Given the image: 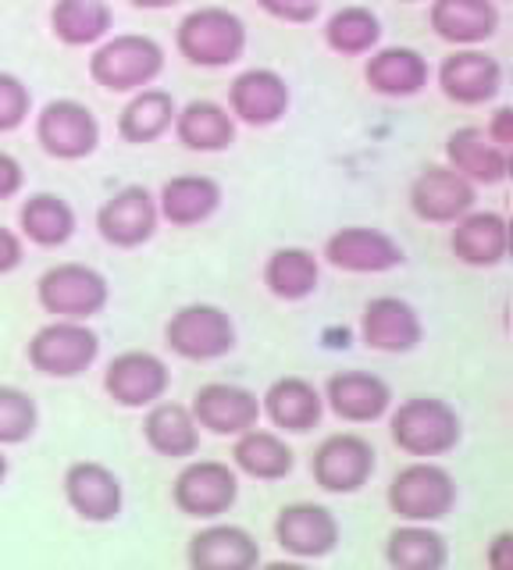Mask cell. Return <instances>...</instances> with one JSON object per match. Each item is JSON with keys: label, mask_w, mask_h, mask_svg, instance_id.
<instances>
[{"label": "cell", "mask_w": 513, "mask_h": 570, "mask_svg": "<svg viewBox=\"0 0 513 570\" xmlns=\"http://www.w3.org/2000/svg\"><path fill=\"white\" fill-rule=\"evenodd\" d=\"M388 435L396 450L417 460H435L453 453L464 439V421L456 406L438 396H411L388 410Z\"/></svg>", "instance_id": "obj_1"}, {"label": "cell", "mask_w": 513, "mask_h": 570, "mask_svg": "<svg viewBox=\"0 0 513 570\" xmlns=\"http://www.w3.org/2000/svg\"><path fill=\"white\" fill-rule=\"evenodd\" d=\"M388 510H393L403 524H435L450 517L460 503L456 478L435 460H414L399 468L388 481Z\"/></svg>", "instance_id": "obj_2"}, {"label": "cell", "mask_w": 513, "mask_h": 570, "mask_svg": "<svg viewBox=\"0 0 513 570\" xmlns=\"http://www.w3.org/2000/svg\"><path fill=\"white\" fill-rule=\"evenodd\" d=\"M165 71V47L144 32H118L97 43L90 79L108 94H139Z\"/></svg>", "instance_id": "obj_3"}, {"label": "cell", "mask_w": 513, "mask_h": 570, "mask_svg": "<svg viewBox=\"0 0 513 570\" xmlns=\"http://www.w3.org/2000/svg\"><path fill=\"white\" fill-rule=\"evenodd\" d=\"M175 50L197 68H228L246 53V22L218 4L197 8L175 29Z\"/></svg>", "instance_id": "obj_4"}, {"label": "cell", "mask_w": 513, "mask_h": 570, "mask_svg": "<svg viewBox=\"0 0 513 570\" xmlns=\"http://www.w3.org/2000/svg\"><path fill=\"white\" fill-rule=\"evenodd\" d=\"M111 299V285L97 267L79 261H61L47 267L37 282V303L50 321H90L103 314Z\"/></svg>", "instance_id": "obj_5"}, {"label": "cell", "mask_w": 513, "mask_h": 570, "mask_svg": "<svg viewBox=\"0 0 513 570\" xmlns=\"http://www.w3.org/2000/svg\"><path fill=\"white\" fill-rule=\"evenodd\" d=\"M236 343L239 332L233 314L215 307V303H186L165 325V346L179 361H193V364L221 361V356L236 350Z\"/></svg>", "instance_id": "obj_6"}, {"label": "cell", "mask_w": 513, "mask_h": 570, "mask_svg": "<svg viewBox=\"0 0 513 570\" xmlns=\"http://www.w3.org/2000/svg\"><path fill=\"white\" fill-rule=\"evenodd\" d=\"M100 356V335L86 321H47L29 338L26 361L43 379H79Z\"/></svg>", "instance_id": "obj_7"}, {"label": "cell", "mask_w": 513, "mask_h": 570, "mask_svg": "<svg viewBox=\"0 0 513 570\" xmlns=\"http://www.w3.org/2000/svg\"><path fill=\"white\" fill-rule=\"evenodd\" d=\"M378 468V453L361 432H332L317 442L310 456V478L322 492L353 495L361 492Z\"/></svg>", "instance_id": "obj_8"}, {"label": "cell", "mask_w": 513, "mask_h": 570, "mask_svg": "<svg viewBox=\"0 0 513 570\" xmlns=\"http://www.w3.org/2000/svg\"><path fill=\"white\" fill-rule=\"evenodd\" d=\"M239 499V474L225 460H189L171 481V503L193 521H218Z\"/></svg>", "instance_id": "obj_9"}, {"label": "cell", "mask_w": 513, "mask_h": 570, "mask_svg": "<svg viewBox=\"0 0 513 570\" xmlns=\"http://www.w3.org/2000/svg\"><path fill=\"white\" fill-rule=\"evenodd\" d=\"M37 142L55 160H86L100 147V121L82 100H47L37 115Z\"/></svg>", "instance_id": "obj_10"}, {"label": "cell", "mask_w": 513, "mask_h": 570, "mask_svg": "<svg viewBox=\"0 0 513 570\" xmlns=\"http://www.w3.org/2000/svg\"><path fill=\"white\" fill-rule=\"evenodd\" d=\"M171 385V371L157 353L150 350H126L103 367V392L115 406L144 410L165 400Z\"/></svg>", "instance_id": "obj_11"}, {"label": "cell", "mask_w": 513, "mask_h": 570, "mask_svg": "<svg viewBox=\"0 0 513 570\" xmlns=\"http://www.w3.org/2000/svg\"><path fill=\"white\" fill-rule=\"evenodd\" d=\"M339 517L322 503H289L275 517V542L293 560H325L339 549Z\"/></svg>", "instance_id": "obj_12"}, {"label": "cell", "mask_w": 513, "mask_h": 570, "mask_svg": "<svg viewBox=\"0 0 513 570\" xmlns=\"http://www.w3.org/2000/svg\"><path fill=\"white\" fill-rule=\"evenodd\" d=\"M157 228H161V214H157V196L147 186H121L97 210L100 239L115 249H139L157 236Z\"/></svg>", "instance_id": "obj_13"}, {"label": "cell", "mask_w": 513, "mask_h": 570, "mask_svg": "<svg viewBox=\"0 0 513 570\" xmlns=\"http://www.w3.org/2000/svg\"><path fill=\"white\" fill-rule=\"evenodd\" d=\"M65 503L86 524H111L126 507V485L121 478L100 460H76L65 471Z\"/></svg>", "instance_id": "obj_14"}, {"label": "cell", "mask_w": 513, "mask_h": 570, "mask_svg": "<svg viewBox=\"0 0 513 570\" xmlns=\"http://www.w3.org/2000/svg\"><path fill=\"white\" fill-rule=\"evenodd\" d=\"M189 414L197 428L218 439H239L260 421V400L254 389L236 382H207L193 392Z\"/></svg>", "instance_id": "obj_15"}, {"label": "cell", "mask_w": 513, "mask_h": 570, "mask_svg": "<svg viewBox=\"0 0 513 570\" xmlns=\"http://www.w3.org/2000/svg\"><path fill=\"white\" fill-rule=\"evenodd\" d=\"M335 272L346 275H385L396 272L406 261L403 246L382 228H367V225H349L332 232L322 254Z\"/></svg>", "instance_id": "obj_16"}, {"label": "cell", "mask_w": 513, "mask_h": 570, "mask_svg": "<svg viewBox=\"0 0 513 570\" xmlns=\"http://www.w3.org/2000/svg\"><path fill=\"white\" fill-rule=\"evenodd\" d=\"M435 82L442 97L460 104V107H482L500 97L503 89V65L482 47H464L442 58Z\"/></svg>", "instance_id": "obj_17"}, {"label": "cell", "mask_w": 513, "mask_h": 570, "mask_svg": "<svg viewBox=\"0 0 513 570\" xmlns=\"http://www.w3.org/2000/svg\"><path fill=\"white\" fill-rule=\"evenodd\" d=\"M289 82L278 76L275 68H246L228 86V115L236 125H250V129H268L289 115Z\"/></svg>", "instance_id": "obj_18"}, {"label": "cell", "mask_w": 513, "mask_h": 570, "mask_svg": "<svg viewBox=\"0 0 513 570\" xmlns=\"http://www.w3.org/2000/svg\"><path fill=\"white\" fill-rule=\"evenodd\" d=\"M325 406L346 424H375L393 410V385L375 371H335L322 392Z\"/></svg>", "instance_id": "obj_19"}, {"label": "cell", "mask_w": 513, "mask_h": 570, "mask_svg": "<svg viewBox=\"0 0 513 570\" xmlns=\"http://www.w3.org/2000/svg\"><path fill=\"white\" fill-rule=\"evenodd\" d=\"M477 204V186L450 165H428L411 183V210L428 225H453Z\"/></svg>", "instance_id": "obj_20"}, {"label": "cell", "mask_w": 513, "mask_h": 570, "mask_svg": "<svg viewBox=\"0 0 513 570\" xmlns=\"http://www.w3.org/2000/svg\"><path fill=\"white\" fill-rule=\"evenodd\" d=\"M361 338L375 353H414L424 343V321L414 303L399 296H375L361 314Z\"/></svg>", "instance_id": "obj_21"}, {"label": "cell", "mask_w": 513, "mask_h": 570, "mask_svg": "<svg viewBox=\"0 0 513 570\" xmlns=\"http://www.w3.org/2000/svg\"><path fill=\"white\" fill-rule=\"evenodd\" d=\"M260 417H268L278 435H307L325 417L322 389L299 374L275 379L260 396Z\"/></svg>", "instance_id": "obj_22"}, {"label": "cell", "mask_w": 513, "mask_h": 570, "mask_svg": "<svg viewBox=\"0 0 513 570\" xmlns=\"http://www.w3.org/2000/svg\"><path fill=\"white\" fill-rule=\"evenodd\" d=\"M189 570H257L260 542L239 524L210 521L186 542Z\"/></svg>", "instance_id": "obj_23"}, {"label": "cell", "mask_w": 513, "mask_h": 570, "mask_svg": "<svg viewBox=\"0 0 513 570\" xmlns=\"http://www.w3.org/2000/svg\"><path fill=\"white\" fill-rule=\"evenodd\" d=\"M428 26L442 43L456 50L482 47L500 32V4L495 0H432Z\"/></svg>", "instance_id": "obj_24"}, {"label": "cell", "mask_w": 513, "mask_h": 570, "mask_svg": "<svg viewBox=\"0 0 513 570\" xmlns=\"http://www.w3.org/2000/svg\"><path fill=\"white\" fill-rule=\"evenodd\" d=\"M225 189L210 175H175L157 193V214L171 228H197L221 210Z\"/></svg>", "instance_id": "obj_25"}, {"label": "cell", "mask_w": 513, "mask_h": 570, "mask_svg": "<svg viewBox=\"0 0 513 570\" xmlns=\"http://www.w3.org/2000/svg\"><path fill=\"white\" fill-rule=\"evenodd\" d=\"M450 249L467 267H500L510 254V225L500 210H467L453 222Z\"/></svg>", "instance_id": "obj_26"}, {"label": "cell", "mask_w": 513, "mask_h": 570, "mask_svg": "<svg viewBox=\"0 0 513 570\" xmlns=\"http://www.w3.org/2000/svg\"><path fill=\"white\" fill-rule=\"evenodd\" d=\"M432 79L428 58L414 47H378L371 50V58L364 65V82L371 86V94L388 97V100H406L417 97Z\"/></svg>", "instance_id": "obj_27"}, {"label": "cell", "mask_w": 513, "mask_h": 570, "mask_svg": "<svg viewBox=\"0 0 513 570\" xmlns=\"http://www.w3.org/2000/svg\"><path fill=\"white\" fill-rule=\"evenodd\" d=\"M446 165L464 175L471 186H500L510 175V154L495 147L485 129L464 125L446 139Z\"/></svg>", "instance_id": "obj_28"}, {"label": "cell", "mask_w": 513, "mask_h": 570, "mask_svg": "<svg viewBox=\"0 0 513 570\" xmlns=\"http://www.w3.org/2000/svg\"><path fill=\"white\" fill-rule=\"evenodd\" d=\"M171 129L193 154H221L236 142V118L218 100H189L175 111Z\"/></svg>", "instance_id": "obj_29"}, {"label": "cell", "mask_w": 513, "mask_h": 570, "mask_svg": "<svg viewBox=\"0 0 513 570\" xmlns=\"http://www.w3.org/2000/svg\"><path fill=\"white\" fill-rule=\"evenodd\" d=\"M79 232L76 207L58 193H32L19 207V236L40 249H58Z\"/></svg>", "instance_id": "obj_30"}, {"label": "cell", "mask_w": 513, "mask_h": 570, "mask_svg": "<svg viewBox=\"0 0 513 570\" xmlns=\"http://www.w3.org/2000/svg\"><path fill=\"white\" fill-rule=\"evenodd\" d=\"M144 439L147 445L165 460H189L200 450V428L193 421L186 403L161 400L147 406L144 417Z\"/></svg>", "instance_id": "obj_31"}, {"label": "cell", "mask_w": 513, "mask_h": 570, "mask_svg": "<svg viewBox=\"0 0 513 570\" xmlns=\"http://www.w3.org/2000/svg\"><path fill=\"white\" fill-rule=\"evenodd\" d=\"M233 468L254 481H282L293 474L296 453L286 435L272 432V428H250L233 445Z\"/></svg>", "instance_id": "obj_32"}, {"label": "cell", "mask_w": 513, "mask_h": 570, "mask_svg": "<svg viewBox=\"0 0 513 570\" xmlns=\"http://www.w3.org/2000/svg\"><path fill=\"white\" fill-rule=\"evenodd\" d=\"M264 289L282 303H299L317 293L322 282V261L304 246H278L275 254L264 261Z\"/></svg>", "instance_id": "obj_33"}, {"label": "cell", "mask_w": 513, "mask_h": 570, "mask_svg": "<svg viewBox=\"0 0 513 570\" xmlns=\"http://www.w3.org/2000/svg\"><path fill=\"white\" fill-rule=\"evenodd\" d=\"M115 29V11L108 0H55L50 8V32L65 47L103 43Z\"/></svg>", "instance_id": "obj_34"}, {"label": "cell", "mask_w": 513, "mask_h": 570, "mask_svg": "<svg viewBox=\"0 0 513 570\" xmlns=\"http://www.w3.org/2000/svg\"><path fill=\"white\" fill-rule=\"evenodd\" d=\"M175 111H179V104H175L168 89H157V86L139 89V94H132L129 104L121 107L118 136L132 142V147H147V142H157L171 129Z\"/></svg>", "instance_id": "obj_35"}, {"label": "cell", "mask_w": 513, "mask_h": 570, "mask_svg": "<svg viewBox=\"0 0 513 570\" xmlns=\"http://www.w3.org/2000/svg\"><path fill=\"white\" fill-rule=\"evenodd\" d=\"M385 560L393 570H446L450 542L432 524H399L385 539Z\"/></svg>", "instance_id": "obj_36"}, {"label": "cell", "mask_w": 513, "mask_h": 570, "mask_svg": "<svg viewBox=\"0 0 513 570\" xmlns=\"http://www.w3.org/2000/svg\"><path fill=\"white\" fill-rule=\"evenodd\" d=\"M325 43L339 58H367L382 43V22L371 8L349 4L328 14L325 22Z\"/></svg>", "instance_id": "obj_37"}, {"label": "cell", "mask_w": 513, "mask_h": 570, "mask_svg": "<svg viewBox=\"0 0 513 570\" xmlns=\"http://www.w3.org/2000/svg\"><path fill=\"white\" fill-rule=\"evenodd\" d=\"M40 406L19 385H0V450L4 445H22L37 435Z\"/></svg>", "instance_id": "obj_38"}, {"label": "cell", "mask_w": 513, "mask_h": 570, "mask_svg": "<svg viewBox=\"0 0 513 570\" xmlns=\"http://www.w3.org/2000/svg\"><path fill=\"white\" fill-rule=\"evenodd\" d=\"M32 115V94L14 71H0V136L22 129Z\"/></svg>", "instance_id": "obj_39"}, {"label": "cell", "mask_w": 513, "mask_h": 570, "mask_svg": "<svg viewBox=\"0 0 513 570\" xmlns=\"http://www.w3.org/2000/svg\"><path fill=\"white\" fill-rule=\"evenodd\" d=\"M257 8L264 14L278 18V22L289 26H310L317 14H322V0H257Z\"/></svg>", "instance_id": "obj_40"}, {"label": "cell", "mask_w": 513, "mask_h": 570, "mask_svg": "<svg viewBox=\"0 0 513 570\" xmlns=\"http://www.w3.org/2000/svg\"><path fill=\"white\" fill-rule=\"evenodd\" d=\"M26 186V168H22V160L8 154V150H0V204L4 200H14V196L22 193Z\"/></svg>", "instance_id": "obj_41"}, {"label": "cell", "mask_w": 513, "mask_h": 570, "mask_svg": "<svg viewBox=\"0 0 513 570\" xmlns=\"http://www.w3.org/2000/svg\"><path fill=\"white\" fill-rule=\"evenodd\" d=\"M22 261H26V239L14 228L0 225V275L19 272Z\"/></svg>", "instance_id": "obj_42"}, {"label": "cell", "mask_w": 513, "mask_h": 570, "mask_svg": "<svg viewBox=\"0 0 513 570\" xmlns=\"http://www.w3.org/2000/svg\"><path fill=\"white\" fill-rule=\"evenodd\" d=\"M489 570H513V531H500L485 549Z\"/></svg>", "instance_id": "obj_43"}, {"label": "cell", "mask_w": 513, "mask_h": 570, "mask_svg": "<svg viewBox=\"0 0 513 570\" xmlns=\"http://www.w3.org/2000/svg\"><path fill=\"white\" fill-rule=\"evenodd\" d=\"M485 136L495 142V147H503L510 154V147H513V107H500V111L492 115Z\"/></svg>", "instance_id": "obj_44"}, {"label": "cell", "mask_w": 513, "mask_h": 570, "mask_svg": "<svg viewBox=\"0 0 513 570\" xmlns=\"http://www.w3.org/2000/svg\"><path fill=\"white\" fill-rule=\"evenodd\" d=\"M257 570H314V563H307V560H272V563H260Z\"/></svg>", "instance_id": "obj_45"}, {"label": "cell", "mask_w": 513, "mask_h": 570, "mask_svg": "<svg viewBox=\"0 0 513 570\" xmlns=\"http://www.w3.org/2000/svg\"><path fill=\"white\" fill-rule=\"evenodd\" d=\"M129 4L139 8V11H165V8L182 4V0H129Z\"/></svg>", "instance_id": "obj_46"}, {"label": "cell", "mask_w": 513, "mask_h": 570, "mask_svg": "<svg viewBox=\"0 0 513 570\" xmlns=\"http://www.w3.org/2000/svg\"><path fill=\"white\" fill-rule=\"evenodd\" d=\"M4 478H8V456L0 450V485H4Z\"/></svg>", "instance_id": "obj_47"}, {"label": "cell", "mask_w": 513, "mask_h": 570, "mask_svg": "<svg viewBox=\"0 0 513 570\" xmlns=\"http://www.w3.org/2000/svg\"><path fill=\"white\" fill-rule=\"evenodd\" d=\"M399 4H421V0H399Z\"/></svg>", "instance_id": "obj_48"}, {"label": "cell", "mask_w": 513, "mask_h": 570, "mask_svg": "<svg viewBox=\"0 0 513 570\" xmlns=\"http://www.w3.org/2000/svg\"><path fill=\"white\" fill-rule=\"evenodd\" d=\"M495 4H500V0H495Z\"/></svg>", "instance_id": "obj_49"}]
</instances>
